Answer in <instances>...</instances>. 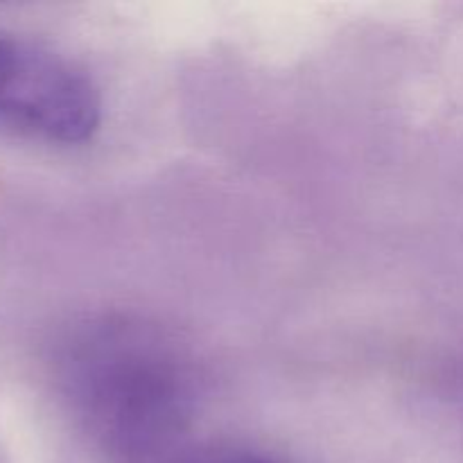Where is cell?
I'll list each match as a JSON object with an SVG mask.
<instances>
[{
  "instance_id": "3957f363",
  "label": "cell",
  "mask_w": 463,
  "mask_h": 463,
  "mask_svg": "<svg viewBox=\"0 0 463 463\" xmlns=\"http://www.w3.org/2000/svg\"><path fill=\"white\" fill-rule=\"evenodd\" d=\"M167 463H285L262 450L242 446H213L193 452H179Z\"/></svg>"
},
{
  "instance_id": "7a4b0ae2",
  "label": "cell",
  "mask_w": 463,
  "mask_h": 463,
  "mask_svg": "<svg viewBox=\"0 0 463 463\" xmlns=\"http://www.w3.org/2000/svg\"><path fill=\"white\" fill-rule=\"evenodd\" d=\"M99 125L102 98L84 68L30 36L0 30V131L72 147Z\"/></svg>"
},
{
  "instance_id": "6da1fadb",
  "label": "cell",
  "mask_w": 463,
  "mask_h": 463,
  "mask_svg": "<svg viewBox=\"0 0 463 463\" xmlns=\"http://www.w3.org/2000/svg\"><path fill=\"white\" fill-rule=\"evenodd\" d=\"M54 383L72 423L113 463H167L203 402L188 344L122 312L84 317L54 346Z\"/></svg>"
}]
</instances>
